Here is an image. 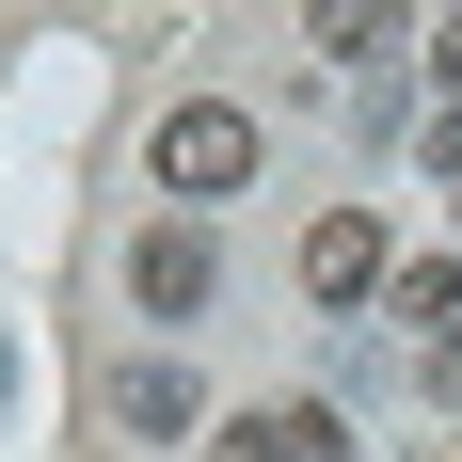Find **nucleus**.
<instances>
[{
  "instance_id": "423d86ee",
  "label": "nucleus",
  "mask_w": 462,
  "mask_h": 462,
  "mask_svg": "<svg viewBox=\"0 0 462 462\" xmlns=\"http://www.w3.org/2000/svg\"><path fill=\"white\" fill-rule=\"evenodd\" d=\"M430 160H447V176H462V96H447V112H430Z\"/></svg>"
},
{
  "instance_id": "7ed1b4c3",
  "label": "nucleus",
  "mask_w": 462,
  "mask_h": 462,
  "mask_svg": "<svg viewBox=\"0 0 462 462\" xmlns=\"http://www.w3.org/2000/svg\"><path fill=\"white\" fill-rule=\"evenodd\" d=\"M303 287H319V303H367V287H399V272H383V224H367V208L303 224Z\"/></svg>"
},
{
  "instance_id": "0eeeda50",
  "label": "nucleus",
  "mask_w": 462,
  "mask_h": 462,
  "mask_svg": "<svg viewBox=\"0 0 462 462\" xmlns=\"http://www.w3.org/2000/svg\"><path fill=\"white\" fill-rule=\"evenodd\" d=\"M430 64H447V96H462V16H447V32H430Z\"/></svg>"
},
{
  "instance_id": "f257e3e1",
  "label": "nucleus",
  "mask_w": 462,
  "mask_h": 462,
  "mask_svg": "<svg viewBox=\"0 0 462 462\" xmlns=\"http://www.w3.org/2000/svg\"><path fill=\"white\" fill-rule=\"evenodd\" d=\"M143 176H160V191H191V208H208V191H239V176H255V112L176 96V112H160V143H143Z\"/></svg>"
},
{
  "instance_id": "f03ea898",
  "label": "nucleus",
  "mask_w": 462,
  "mask_h": 462,
  "mask_svg": "<svg viewBox=\"0 0 462 462\" xmlns=\"http://www.w3.org/2000/svg\"><path fill=\"white\" fill-rule=\"evenodd\" d=\"M128 287H143V319H191V303L224 287V255H208V224H160V239L128 255Z\"/></svg>"
},
{
  "instance_id": "6e6552de",
  "label": "nucleus",
  "mask_w": 462,
  "mask_h": 462,
  "mask_svg": "<svg viewBox=\"0 0 462 462\" xmlns=\"http://www.w3.org/2000/svg\"><path fill=\"white\" fill-rule=\"evenodd\" d=\"M0 399H16V351H0Z\"/></svg>"
},
{
  "instance_id": "20e7f679",
  "label": "nucleus",
  "mask_w": 462,
  "mask_h": 462,
  "mask_svg": "<svg viewBox=\"0 0 462 462\" xmlns=\"http://www.w3.org/2000/svg\"><path fill=\"white\" fill-rule=\"evenodd\" d=\"M208 462H351V430L319 415V399H287V415H224V447Z\"/></svg>"
},
{
  "instance_id": "39448f33",
  "label": "nucleus",
  "mask_w": 462,
  "mask_h": 462,
  "mask_svg": "<svg viewBox=\"0 0 462 462\" xmlns=\"http://www.w3.org/2000/svg\"><path fill=\"white\" fill-rule=\"evenodd\" d=\"M399 319H415L430 351H462V255H430V272H399Z\"/></svg>"
}]
</instances>
